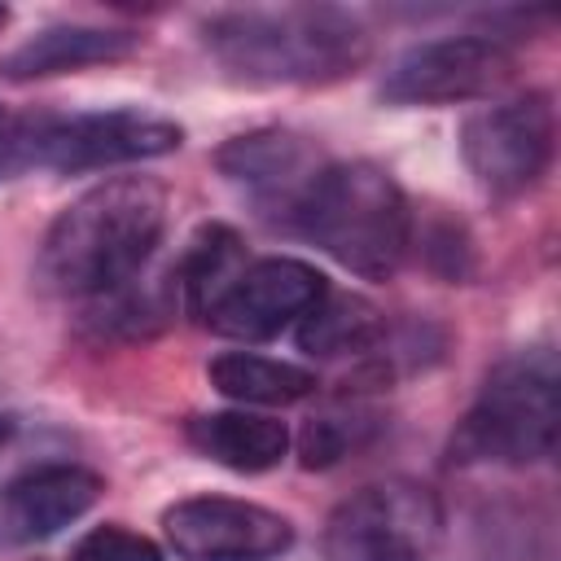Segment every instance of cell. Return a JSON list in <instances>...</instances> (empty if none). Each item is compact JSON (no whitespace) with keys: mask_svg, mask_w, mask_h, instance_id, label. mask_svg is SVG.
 I'll use <instances>...</instances> for the list:
<instances>
[{"mask_svg":"<svg viewBox=\"0 0 561 561\" xmlns=\"http://www.w3.org/2000/svg\"><path fill=\"white\" fill-rule=\"evenodd\" d=\"M167 228V188L153 175H114L57 210L35 276L61 298H105L140 276Z\"/></svg>","mask_w":561,"mask_h":561,"instance_id":"cell-1","label":"cell"},{"mask_svg":"<svg viewBox=\"0 0 561 561\" xmlns=\"http://www.w3.org/2000/svg\"><path fill=\"white\" fill-rule=\"evenodd\" d=\"M202 44L228 79L254 88L333 83L368 61L373 35L359 13L337 4L219 9L202 18Z\"/></svg>","mask_w":561,"mask_h":561,"instance_id":"cell-2","label":"cell"},{"mask_svg":"<svg viewBox=\"0 0 561 561\" xmlns=\"http://www.w3.org/2000/svg\"><path fill=\"white\" fill-rule=\"evenodd\" d=\"M289 232L307 237L364 280H390L412 245V206L381 162H329L302 197Z\"/></svg>","mask_w":561,"mask_h":561,"instance_id":"cell-3","label":"cell"},{"mask_svg":"<svg viewBox=\"0 0 561 561\" xmlns=\"http://www.w3.org/2000/svg\"><path fill=\"white\" fill-rule=\"evenodd\" d=\"M561 399L557 355L548 346L500 359L460 425L451 430V465H539L557 451Z\"/></svg>","mask_w":561,"mask_h":561,"instance_id":"cell-4","label":"cell"},{"mask_svg":"<svg viewBox=\"0 0 561 561\" xmlns=\"http://www.w3.org/2000/svg\"><path fill=\"white\" fill-rule=\"evenodd\" d=\"M184 145V127L167 114L118 105V110H79V114H22V171L44 167L61 175L131 167L167 158Z\"/></svg>","mask_w":561,"mask_h":561,"instance_id":"cell-5","label":"cell"},{"mask_svg":"<svg viewBox=\"0 0 561 561\" xmlns=\"http://www.w3.org/2000/svg\"><path fill=\"white\" fill-rule=\"evenodd\" d=\"M443 543V504L425 482L386 478L346 495L320 535L324 561H430Z\"/></svg>","mask_w":561,"mask_h":561,"instance_id":"cell-6","label":"cell"},{"mask_svg":"<svg viewBox=\"0 0 561 561\" xmlns=\"http://www.w3.org/2000/svg\"><path fill=\"white\" fill-rule=\"evenodd\" d=\"M557 114L552 96L530 88L473 110L460 123V158L491 197H517L539 184L552 162Z\"/></svg>","mask_w":561,"mask_h":561,"instance_id":"cell-7","label":"cell"},{"mask_svg":"<svg viewBox=\"0 0 561 561\" xmlns=\"http://www.w3.org/2000/svg\"><path fill=\"white\" fill-rule=\"evenodd\" d=\"M513 75V53L504 39L469 31V35H438L403 48L381 83L377 96L386 105H460L491 96Z\"/></svg>","mask_w":561,"mask_h":561,"instance_id":"cell-8","label":"cell"},{"mask_svg":"<svg viewBox=\"0 0 561 561\" xmlns=\"http://www.w3.org/2000/svg\"><path fill=\"white\" fill-rule=\"evenodd\" d=\"M162 535L180 561H276L294 548V522L232 495H188L162 508Z\"/></svg>","mask_w":561,"mask_h":561,"instance_id":"cell-9","label":"cell"},{"mask_svg":"<svg viewBox=\"0 0 561 561\" xmlns=\"http://www.w3.org/2000/svg\"><path fill=\"white\" fill-rule=\"evenodd\" d=\"M333 158L320 153L316 140L289 127H259L224 140L215 149V171L272 224H294L302 197L311 193L316 175Z\"/></svg>","mask_w":561,"mask_h":561,"instance_id":"cell-10","label":"cell"},{"mask_svg":"<svg viewBox=\"0 0 561 561\" xmlns=\"http://www.w3.org/2000/svg\"><path fill=\"white\" fill-rule=\"evenodd\" d=\"M324 289H329L324 272L311 267L307 259H289V254L254 259L206 311V324L210 333L232 342H267L289 324H298L320 302Z\"/></svg>","mask_w":561,"mask_h":561,"instance_id":"cell-11","label":"cell"},{"mask_svg":"<svg viewBox=\"0 0 561 561\" xmlns=\"http://www.w3.org/2000/svg\"><path fill=\"white\" fill-rule=\"evenodd\" d=\"M101 473L66 460L13 473L0 482V548H31L61 535L101 500Z\"/></svg>","mask_w":561,"mask_h":561,"instance_id":"cell-12","label":"cell"},{"mask_svg":"<svg viewBox=\"0 0 561 561\" xmlns=\"http://www.w3.org/2000/svg\"><path fill=\"white\" fill-rule=\"evenodd\" d=\"M140 48L136 31H118V26H83V22H53L35 35H26L18 48H9L0 57V75L13 83H31V79H48V75H70L83 66H105V61H123Z\"/></svg>","mask_w":561,"mask_h":561,"instance_id":"cell-13","label":"cell"},{"mask_svg":"<svg viewBox=\"0 0 561 561\" xmlns=\"http://www.w3.org/2000/svg\"><path fill=\"white\" fill-rule=\"evenodd\" d=\"M245 263L250 259H245V241H241L237 228H228V224H202L180 245L175 263L167 267L162 289H167V298H171L175 311L206 320V311L224 298V289L241 276Z\"/></svg>","mask_w":561,"mask_h":561,"instance_id":"cell-14","label":"cell"},{"mask_svg":"<svg viewBox=\"0 0 561 561\" xmlns=\"http://www.w3.org/2000/svg\"><path fill=\"white\" fill-rule=\"evenodd\" d=\"M184 438L197 456H206L232 473H267L289 451L285 421H276L267 412H250V408L202 412L184 425Z\"/></svg>","mask_w":561,"mask_h":561,"instance_id":"cell-15","label":"cell"},{"mask_svg":"<svg viewBox=\"0 0 561 561\" xmlns=\"http://www.w3.org/2000/svg\"><path fill=\"white\" fill-rule=\"evenodd\" d=\"M386 311L355 289H324L320 302L298 320V346L316 359H368L386 342Z\"/></svg>","mask_w":561,"mask_h":561,"instance_id":"cell-16","label":"cell"},{"mask_svg":"<svg viewBox=\"0 0 561 561\" xmlns=\"http://www.w3.org/2000/svg\"><path fill=\"white\" fill-rule=\"evenodd\" d=\"M206 381L241 403V408H285L298 403L307 394H316L320 377L294 359H272V355H254V351H224L206 364Z\"/></svg>","mask_w":561,"mask_h":561,"instance_id":"cell-17","label":"cell"},{"mask_svg":"<svg viewBox=\"0 0 561 561\" xmlns=\"http://www.w3.org/2000/svg\"><path fill=\"white\" fill-rule=\"evenodd\" d=\"M381 412L368 408L364 399H337L329 408H320L316 416H307L302 434H298V460L302 469H329L337 460H346L351 451L368 447L381 434Z\"/></svg>","mask_w":561,"mask_h":561,"instance_id":"cell-18","label":"cell"},{"mask_svg":"<svg viewBox=\"0 0 561 561\" xmlns=\"http://www.w3.org/2000/svg\"><path fill=\"white\" fill-rule=\"evenodd\" d=\"M66 561H167V552L149 539V535H136L118 522H105V526H92Z\"/></svg>","mask_w":561,"mask_h":561,"instance_id":"cell-19","label":"cell"},{"mask_svg":"<svg viewBox=\"0 0 561 561\" xmlns=\"http://www.w3.org/2000/svg\"><path fill=\"white\" fill-rule=\"evenodd\" d=\"M425 259H430V267H438L447 280H460V276H469V267H473L469 237H465L456 224H443L438 232L425 237Z\"/></svg>","mask_w":561,"mask_h":561,"instance_id":"cell-20","label":"cell"},{"mask_svg":"<svg viewBox=\"0 0 561 561\" xmlns=\"http://www.w3.org/2000/svg\"><path fill=\"white\" fill-rule=\"evenodd\" d=\"M22 171V114H9L0 105V180Z\"/></svg>","mask_w":561,"mask_h":561,"instance_id":"cell-21","label":"cell"},{"mask_svg":"<svg viewBox=\"0 0 561 561\" xmlns=\"http://www.w3.org/2000/svg\"><path fill=\"white\" fill-rule=\"evenodd\" d=\"M13 430H18V421H13L9 412H0V447H4L9 438H13Z\"/></svg>","mask_w":561,"mask_h":561,"instance_id":"cell-22","label":"cell"},{"mask_svg":"<svg viewBox=\"0 0 561 561\" xmlns=\"http://www.w3.org/2000/svg\"><path fill=\"white\" fill-rule=\"evenodd\" d=\"M4 22H9V9H4V4H0V31H4Z\"/></svg>","mask_w":561,"mask_h":561,"instance_id":"cell-23","label":"cell"}]
</instances>
